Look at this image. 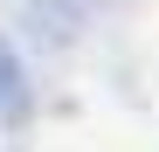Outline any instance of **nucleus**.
<instances>
[{
  "mask_svg": "<svg viewBox=\"0 0 159 152\" xmlns=\"http://www.w3.org/2000/svg\"><path fill=\"white\" fill-rule=\"evenodd\" d=\"M28 97H35L28 90V62H21V48L0 35V118H7V124L28 118Z\"/></svg>",
  "mask_w": 159,
  "mask_h": 152,
  "instance_id": "f257e3e1",
  "label": "nucleus"
}]
</instances>
